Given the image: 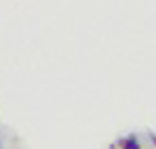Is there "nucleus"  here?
<instances>
[{"instance_id":"obj_1","label":"nucleus","mask_w":156,"mask_h":149,"mask_svg":"<svg viewBox=\"0 0 156 149\" xmlns=\"http://www.w3.org/2000/svg\"><path fill=\"white\" fill-rule=\"evenodd\" d=\"M119 147L121 149H140V142H137L135 135H128V137H121V140H119Z\"/></svg>"},{"instance_id":"obj_2","label":"nucleus","mask_w":156,"mask_h":149,"mask_svg":"<svg viewBox=\"0 0 156 149\" xmlns=\"http://www.w3.org/2000/svg\"><path fill=\"white\" fill-rule=\"evenodd\" d=\"M151 140H154V142H156V135H151Z\"/></svg>"}]
</instances>
